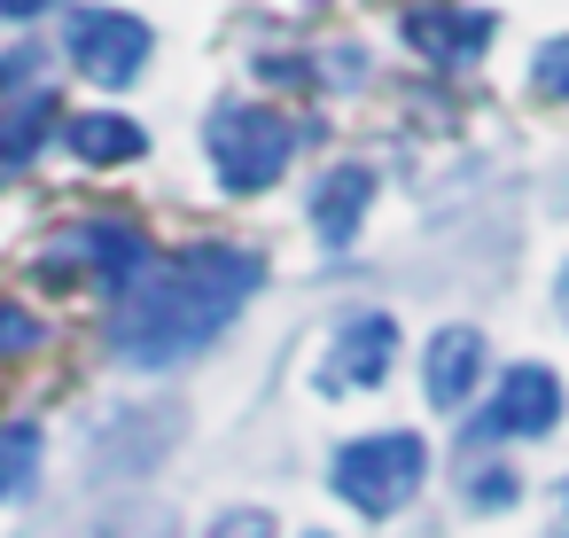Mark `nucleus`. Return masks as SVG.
<instances>
[{
    "label": "nucleus",
    "instance_id": "nucleus-1",
    "mask_svg": "<svg viewBox=\"0 0 569 538\" xmlns=\"http://www.w3.org/2000/svg\"><path fill=\"white\" fill-rule=\"evenodd\" d=\"M250 297H258V258L234 242H196V250L149 258L110 297V351L126 367H180L188 351L227 336Z\"/></svg>",
    "mask_w": 569,
    "mask_h": 538
},
{
    "label": "nucleus",
    "instance_id": "nucleus-2",
    "mask_svg": "<svg viewBox=\"0 0 569 538\" xmlns=\"http://www.w3.org/2000/svg\"><path fill=\"white\" fill-rule=\"evenodd\" d=\"M203 141H211V165H219V188L227 196L273 188L289 172V157H297V126L273 102H219L211 126H203Z\"/></svg>",
    "mask_w": 569,
    "mask_h": 538
},
{
    "label": "nucleus",
    "instance_id": "nucleus-3",
    "mask_svg": "<svg viewBox=\"0 0 569 538\" xmlns=\"http://www.w3.org/2000/svg\"><path fill=\"white\" fill-rule=\"evenodd\" d=\"M421 476H429V445L413 437V429H375V437H351L343 452H336V468H328V484H336V499L343 507H359V515H398L413 491H421Z\"/></svg>",
    "mask_w": 569,
    "mask_h": 538
},
{
    "label": "nucleus",
    "instance_id": "nucleus-4",
    "mask_svg": "<svg viewBox=\"0 0 569 538\" xmlns=\"http://www.w3.org/2000/svg\"><path fill=\"white\" fill-rule=\"evenodd\" d=\"M63 56H71L79 79H94V87L118 94V87H133V79L149 71V24L126 17V9H71Z\"/></svg>",
    "mask_w": 569,
    "mask_h": 538
},
{
    "label": "nucleus",
    "instance_id": "nucleus-5",
    "mask_svg": "<svg viewBox=\"0 0 569 538\" xmlns=\"http://www.w3.org/2000/svg\"><path fill=\"white\" fill-rule=\"evenodd\" d=\"M390 367H398V320L390 312H351L336 328L328 359H320V398L375 390V382H390Z\"/></svg>",
    "mask_w": 569,
    "mask_h": 538
},
{
    "label": "nucleus",
    "instance_id": "nucleus-6",
    "mask_svg": "<svg viewBox=\"0 0 569 538\" xmlns=\"http://www.w3.org/2000/svg\"><path fill=\"white\" fill-rule=\"evenodd\" d=\"M63 266H71V273H94V281H102V289L118 297V289H126V281H133L141 266H149V235H141V227H126V219H94V227H71V235H63V242L48 250V273H63Z\"/></svg>",
    "mask_w": 569,
    "mask_h": 538
},
{
    "label": "nucleus",
    "instance_id": "nucleus-7",
    "mask_svg": "<svg viewBox=\"0 0 569 538\" xmlns=\"http://www.w3.org/2000/svg\"><path fill=\"white\" fill-rule=\"evenodd\" d=\"M561 421V382L546 367H507L483 398V414L468 421V437H546Z\"/></svg>",
    "mask_w": 569,
    "mask_h": 538
},
{
    "label": "nucleus",
    "instance_id": "nucleus-8",
    "mask_svg": "<svg viewBox=\"0 0 569 538\" xmlns=\"http://www.w3.org/2000/svg\"><path fill=\"white\" fill-rule=\"evenodd\" d=\"M398 32L413 40V56H421V63H445V71H460V63H476V56H483V40H491V17H476V9H445V0H413Z\"/></svg>",
    "mask_w": 569,
    "mask_h": 538
},
{
    "label": "nucleus",
    "instance_id": "nucleus-9",
    "mask_svg": "<svg viewBox=\"0 0 569 538\" xmlns=\"http://www.w3.org/2000/svg\"><path fill=\"white\" fill-rule=\"evenodd\" d=\"M476 375H483V336H476V328H437L429 351H421V390H429V406H437V414H460L468 390H476Z\"/></svg>",
    "mask_w": 569,
    "mask_h": 538
},
{
    "label": "nucleus",
    "instance_id": "nucleus-10",
    "mask_svg": "<svg viewBox=\"0 0 569 538\" xmlns=\"http://www.w3.org/2000/svg\"><path fill=\"white\" fill-rule=\"evenodd\" d=\"M367 203H375V165H336L312 188V235H320V250H351Z\"/></svg>",
    "mask_w": 569,
    "mask_h": 538
},
{
    "label": "nucleus",
    "instance_id": "nucleus-11",
    "mask_svg": "<svg viewBox=\"0 0 569 538\" xmlns=\"http://www.w3.org/2000/svg\"><path fill=\"white\" fill-rule=\"evenodd\" d=\"M63 149H71L79 165H133V157L149 149V133H141L133 118L87 110V118H71V126H63Z\"/></svg>",
    "mask_w": 569,
    "mask_h": 538
},
{
    "label": "nucleus",
    "instance_id": "nucleus-12",
    "mask_svg": "<svg viewBox=\"0 0 569 538\" xmlns=\"http://www.w3.org/2000/svg\"><path fill=\"white\" fill-rule=\"evenodd\" d=\"M48 126H56L48 94H9V102H0V180L32 165V149H40Z\"/></svg>",
    "mask_w": 569,
    "mask_h": 538
},
{
    "label": "nucleus",
    "instance_id": "nucleus-13",
    "mask_svg": "<svg viewBox=\"0 0 569 538\" xmlns=\"http://www.w3.org/2000/svg\"><path fill=\"white\" fill-rule=\"evenodd\" d=\"M40 476V429L17 421V429H0V499H24Z\"/></svg>",
    "mask_w": 569,
    "mask_h": 538
},
{
    "label": "nucleus",
    "instance_id": "nucleus-14",
    "mask_svg": "<svg viewBox=\"0 0 569 538\" xmlns=\"http://www.w3.org/2000/svg\"><path fill=\"white\" fill-rule=\"evenodd\" d=\"M530 87H538L546 102H569V32L538 48V63H530Z\"/></svg>",
    "mask_w": 569,
    "mask_h": 538
},
{
    "label": "nucleus",
    "instance_id": "nucleus-15",
    "mask_svg": "<svg viewBox=\"0 0 569 538\" xmlns=\"http://www.w3.org/2000/svg\"><path fill=\"white\" fill-rule=\"evenodd\" d=\"M522 476L515 468H468V507H515Z\"/></svg>",
    "mask_w": 569,
    "mask_h": 538
},
{
    "label": "nucleus",
    "instance_id": "nucleus-16",
    "mask_svg": "<svg viewBox=\"0 0 569 538\" xmlns=\"http://www.w3.org/2000/svg\"><path fill=\"white\" fill-rule=\"evenodd\" d=\"M32 343H40V320H32L24 305L0 297V351H32Z\"/></svg>",
    "mask_w": 569,
    "mask_h": 538
},
{
    "label": "nucleus",
    "instance_id": "nucleus-17",
    "mask_svg": "<svg viewBox=\"0 0 569 538\" xmlns=\"http://www.w3.org/2000/svg\"><path fill=\"white\" fill-rule=\"evenodd\" d=\"M211 538H273V515L234 507V515H219V522H211Z\"/></svg>",
    "mask_w": 569,
    "mask_h": 538
},
{
    "label": "nucleus",
    "instance_id": "nucleus-18",
    "mask_svg": "<svg viewBox=\"0 0 569 538\" xmlns=\"http://www.w3.org/2000/svg\"><path fill=\"white\" fill-rule=\"evenodd\" d=\"M40 71V48H17V56H0V94H9V87H24Z\"/></svg>",
    "mask_w": 569,
    "mask_h": 538
},
{
    "label": "nucleus",
    "instance_id": "nucleus-19",
    "mask_svg": "<svg viewBox=\"0 0 569 538\" xmlns=\"http://www.w3.org/2000/svg\"><path fill=\"white\" fill-rule=\"evenodd\" d=\"M40 9H56V0H0V17H40Z\"/></svg>",
    "mask_w": 569,
    "mask_h": 538
},
{
    "label": "nucleus",
    "instance_id": "nucleus-20",
    "mask_svg": "<svg viewBox=\"0 0 569 538\" xmlns=\"http://www.w3.org/2000/svg\"><path fill=\"white\" fill-rule=\"evenodd\" d=\"M561 320H569V266H561Z\"/></svg>",
    "mask_w": 569,
    "mask_h": 538
},
{
    "label": "nucleus",
    "instance_id": "nucleus-21",
    "mask_svg": "<svg viewBox=\"0 0 569 538\" xmlns=\"http://www.w3.org/2000/svg\"><path fill=\"white\" fill-rule=\"evenodd\" d=\"M561 515H569V484H561Z\"/></svg>",
    "mask_w": 569,
    "mask_h": 538
},
{
    "label": "nucleus",
    "instance_id": "nucleus-22",
    "mask_svg": "<svg viewBox=\"0 0 569 538\" xmlns=\"http://www.w3.org/2000/svg\"><path fill=\"white\" fill-rule=\"evenodd\" d=\"M320 538H328V530H320Z\"/></svg>",
    "mask_w": 569,
    "mask_h": 538
}]
</instances>
